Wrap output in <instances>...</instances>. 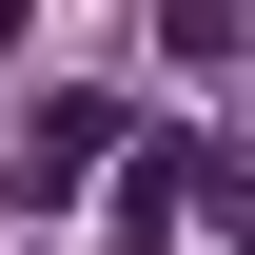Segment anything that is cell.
<instances>
[{"label": "cell", "instance_id": "1", "mask_svg": "<svg viewBox=\"0 0 255 255\" xmlns=\"http://www.w3.org/2000/svg\"><path fill=\"white\" fill-rule=\"evenodd\" d=\"M98 157H118V118H98V98H59V118H39V137H20V196H39V216H59V196H79Z\"/></svg>", "mask_w": 255, "mask_h": 255}, {"label": "cell", "instance_id": "2", "mask_svg": "<svg viewBox=\"0 0 255 255\" xmlns=\"http://www.w3.org/2000/svg\"><path fill=\"white\" fill-rule=\"evenodd\" d=\"M118 255H157V216H137V236H118Z\"/></svg>", "mask_w": 255, "mask_h": 255}]
</instances>
